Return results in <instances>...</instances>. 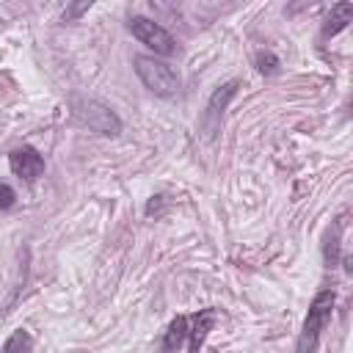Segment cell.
<instances>
[{"label": "cell", "instance_id": "8", "mask_svg": "<svg viewBox=\"0 0 353 353\" xmlns=\"http://www.w3.org/2000/svg\"><path fill=\"white\" fill-rule=\"evenodd\" d=\"M350 17H353V3H336L328 11L325 22H323V36L328 39V36H336L339 30H345L347 22H350Z\"/></svg>", "mask_w": 353, "mask_h": 353}, {"label": "cell", "instance_id": "3", "mask_svg": "<svg viewBox=\"0 0 353 353\" xmlns=\"http://www.w3.org/2000/svg\"><path fill=\"white\" fill-rule=\"evenodd\" d=\"M72 110L94 132H102V135H119L121 132V119L113 113V108L99 102V99H94V97H74L72 99Z\"/></svg>", "mask_w": 353, "mask_h": 353}, {"label": "cell", "instance_id": "1", "mask_svg": "<svg viewBox=\"0 0 353 353\" xmlns=\"http://www.w3.org/2000/svg\"><path fill=\"white\" fill-rule=\"evenodd\" d=\"M334 290H323L314 295L309 312H306V320H303V328H301V336H298V345H295V353H314L317 342H320V334L323 328L328 325L331 320V312H334Z\"/></svg>", "mask_w": 353, "mask_h": 353}, {"label": "cell", "instance_id": "12", "mask_svg": "<svg viewBox=\"0 0 353 353\" xmlns=\"http://www.w3.org/2000/svg\"><path fill=\"white\" fill-rule=\"evenodd\" d=\"M256 69H259L262 74H273V72L279 69V58H276L270 50H262V52H256Z\"/></svg>", "mask_w": 353, "mask_h": 353}, {"label": "cell", "instance_id": "9", "mask_svg": "<svg viewBox=\"0 0 353 353\" xmlns=\"http://www.w3.org/2000/svg\"><path fill=\"white\" fill-rule=\"evenodd\" d=\"M185 339H188V317H176V320L168 325L165 336H163V350H165V353H176Z\"/></svg>", "mask_w": 353, "mask_h": 353}, {"label": "cell", "instance_id": "7", "mask_svg": "<svg viewBox=\"0 0 353 353\" xmlns=\"http://www.w3.org/2000/svg\"><path fill=\"white\" fill-rule=\"evenodd\" d=\"M215 317H218L215 309H201L199 314L188 317V347H190V353H201L204 336H207V331L212 328Z\"/></svg>", "mask_w": 353, "mask_h": 353}, {"label": "cell", "instance_id": "2", "mask_svg": "<svg viewBox=\"0 0 353 353\" xmlns=\"http://www.w3.org/2000/svg\"><path fill=\"white\" fill-rule=\"evenodd\" d=\"M135 74L141 77V83L157 94V97H174L179 91V74L165 63L157 61L154 55H135Z\"/></svg>", "mask_w": 353, "mask_h": 353}, {"label": "cell", "instance_id": "5", "mask_svg": "<svg viewBox=\"0 0 353 353\" xmlns=\"http://www.w3.org/2000/svg\"><path fill=\"white\" fill-rule=\"evenodd\" d=\"M127 28H130V33H132L141 44H146V47L154 50L157 55H171V52H174V36H171L160 22H154V19H149V17H130Z\"/></svg>", "mask_w": 353, "mask_h": 353}, {"label": "cell", "instance_id": "10", "mask_svg": "<svg viewBox=\"0 0 353 353\" xmlns=\"http://www.w3.org/2000/svg\"><path fill=\"white\" fill-rule=\"evenodd\" d=\"M30 350H33V339H30V334L22 331V328H17V331L6 339V345H3V353H30Z\"/></svg>", "mask_w": 353, "mask_h": 353}, {"label": "cell", "instance_id": "6", "mask_svg": "<svg viewBox=\"0 0 353 353\" xmlns=\"http://www.w3.org/2000/svg\"><path fill=\"white\" fill-rule=\"evenodd\" d=\"M8 163H11V171H14L19 179H25V182H33V179L44 171V157H41L36 149H30V146L14 149V152L8 154Z\"/></svg>", "mask_w": 353, "mask_h": 353}, {"label": "cell", "instance_id": "11", "mask_svg": "<svg viewBox=\"0 0 353 353\" xmlns=\"http://www.w3.org/2000/svg\"><path fill=\"white\" fill-rule=\"evenodd\" d=\"M342 226H345V218H339L336 223H334V237L328 234V243H325V259L334 265L336 262V256H339V234H342Z\"/></svg>", "mask_w": 353, "mask_h": 353}, {"label": "cell", "instance_id": "4", "mask_svg": "<svg viewBox=\"0 0 353 353\" xmlns=\"http://www.w3.org/2000/svg\"><path fill=\"white\" fill-rule=\"evenodd\" d=\"M237 88H240V83H237V80H229V83L218 85V88L210 94V99H207V108H204V113H201V132H204L210 141H212V138L221 132V124H223V113H226L229 102L234 99Z\"/></svg>", "mask_w": 353, "mask_h": 353}, {"label": "cell", "instance_id": "14", "mask_svg": "<svg viewBox=\"0 0 353 353\" xmlns=\"http://www.w3.org/2000/svg\"><path fill=\"white\" fill-rule=\"evenodd\" d=\"M88 6H91V3H80V6H72V8H66V14H63V17H66V19H72V17H80L83 11H88Z\"/></svg>", "mask_w": 353, "mask_h": 353}, {"label": "cell", "instance_id": "13", "mask_svg": "<svg viewBox=\"0 0 353 353\" xmlns=\"http://www.w3.org/2000/svg\"><path fill=\"white\" fill-rule=\"evenodd\" d=\"M14 201H17V193H14V188L0 182V210H11V207H14Z\"/></svg>", "mask_w": 353, "mask_h": 353}]
</instances>
